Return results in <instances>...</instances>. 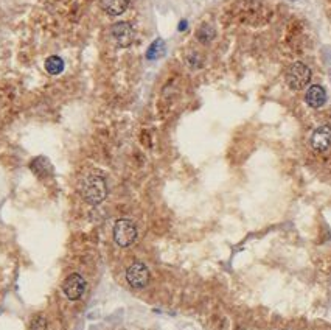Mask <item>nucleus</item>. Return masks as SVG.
Segmentation results:
<instances>
[{"label":"nucleus","mask_w":331,"mask_h":330,"mask_svg":"<svg viewBox=\"0 0 331 330\" xmlns=\"http://www.w3.org/2000/svg\"><path fill=\"white\" fill-rule=\"evenodd\" d=\"M311 146L316 151H327L331 146V126L322 125L311 136Z\"/></svg>","instance_id":"obj_7"},{"label":"nucleus","mask_w":331,"mask_h":330,"mask_svg":"<svg viewBox=\"0 0 331 330\" xmlns=\"http://www.w3.org/2000/svg\"><path fill=\"white\" fill-rule=\"evenodd\" d=\"M126 280L132 288H145L150 282V270L143 262H134L126 270Z\"/></svg>","instance_id":"obj_4"},{"label":"nucleus","mask_w":331,"mask_h":330,"mask_svg":"<svg viewBox=\"0 0 331 330\" xmlns=\"http://www.w3.org/2000/svg\"><path fill=\"white\" fill-rule=\"evenodd\" d=\"M103 11L109 16H120L127 10L129 0H100Z\"/></svg>","instance_id":"obj_9"},{"label":"nucleus","mask_w":331,"mask_h":330,"mask_svg":"<svg viewBox=\"0 0 331 330\" xmlns=\"http://www.w3.org/2000/svg\"><path fill=\"white\" fill-rule=\"evenodd\" d=\"M44 66L50 75H59V73L64 70V61L59 56H50V58H47Z\"/></svg>","instance_id":"obj_11"},{"label":"nucleus","mask_w":331,"mask_h":330,"mask_svg":"<svg viewBox=\"0 0 331 330\" xmlns=\"http://www.w3.org/2000/svg\"><path fill=\"white\" fill-rule=\"evenodd\" d=\"M185 28H187V22H185V21H182V22H180V25H179V30H180V31H183Z\"/></svg>","instance_id":"obj_15"},{"label":"nucleus","mask_w":331,"mask_h":330,"mask_svg":"<svg viewBox=\"0 0 331 330\" xmlns=\"http://www.w3.org/2000/svg\"><path fill=\"white\" fill-rule=\"evenodd\" d=\"M31 170L36 173L38 176H41V178H45V176H49L50 173H51V170H53V167L50 165V162L45 159V158H36L33 162H31Z\"/></svg>","instance_id":"obj_10"},{"label":"nucleus","mask_w":331,"mask_h":330,"mask_svg":"<svg viewBox=\"0 0 331 330\" xmlns=\"http://www.w3.org/2000/svg\"><path fill=\"white\" fill-rule=\"evenodd\" d=\"M288 86L294 90L305 89L311 81V69L303 62H294L286 73Z\"/></svg>","instance_id":"obj_2"},{"label":"nucleus","mask_w":331,"mask_h":330,"mask_svg":"<svg viewBox=\"0 0 331 330\" xmlns=\"http://www.w3.org/2000/svg\"><path fill=\"white\" fill-rule=\"evenodd\" d=\"M79 193L86 203L97 206L103 203L107 196V186L103 176L100 175H89L81 181Z\"/></svg>","instance_id":"obj_1"},{"label":"nucleus","mask_w":331,"mask_h":330,"mask_svg":"<svg viewBox=\"0 0 331 330\" xmlns=\"http://www.w3.org/2000/svg\"><path fill=\"white\" fill-rule=\"evenodd\" d=\"M47 329V321L42 315H36L31 323H30V330H45Z\"/></svg>","instance_id":"obj_14"},{"label":"nucleus","mask_w":331,"mask_h":330,"mask_svg":"<svg viewBox=\"0 0 331 330\" xmlns=\"http://www.w3.org/2000/svg\"><path fill=\"white\" fill-rule=\"evenodd\" d=\"M305 102H306L308 106L314 108V109L322 108V106H324V105L327 103V92H325V89L322 87V86H319V84L311 86V87L306 90Z\"/></svg>","instance_id":"obj_8"},{"label":"nucleus","mask_w":331,"mask_h":330,"mask_svg":"<svg viewBox=\"0 0 331 330\" xmlns=\"http://www.w3.org/2000/svg\"><path fill=\"white\" fill-rule=\"evenodd\" d=\"M84 291H86V280L81 274L73 273L62 283V293L70 301L81 299L82 295H84Z\"/></svg>","instance_id":"obj_5"},{"label":"nucleus","mask_w":331,"mask_h":330,"mask_svg":"<svg viewBox=\"0 0 331 330\" xmlns=\"http://www.w3.org/2000/svg\"><path fill=\"white\" fill-rule=\"evenodd\" d=\"M137 238V226L131 220H118L114 226V240L118 246L127 248L131 246Z\"/></svg>","instance_id":"obj_3"},{"label":"nucleus","mask_w":331,"mask_h":330,"mask_svg":"<svg viewBox=\"0 0 331 330\" xmlns=\"http://www.w3.org/2000/svg\"><path fill=\"white\" fill-rule=\"evenodd\" d=\"M163 53H165V42L162 39H155L150 45L148 52H146V58H148L150 61H154V59H159Z\"/></svg>","instance_id":"obj_12"},{"label":"nucleus","mask_w":331,"mask_h":330,"mask_svg":"<svg viewBox=\"0 0 331 330\" xmlns=\"http://www.w3.org/2000/svg\"><path fill=\"white\" fill-rule=\"evenodd\" d=\"M114 42L118 47H129L134 41V30L131 24L127 22H117L112 28H110Z\"/></svg>","instance_id":"obj_6"},{"label":"nucleus","mask_w":331,"mask_h":330,"mask_svg":"<svg viewBox=\"0 0 331 330\" xmlns=\"http://www.w3.org/2000/svg\"><path fill=\"white\" fill-rule=\"evenodd\" d=\"M196 36H198V39L201 42H210L211 39L215 38V30L211 28L210 25H202L201 28L198 30Z\"/></svg>","instance_id":"obj_13"}]
</instances>
